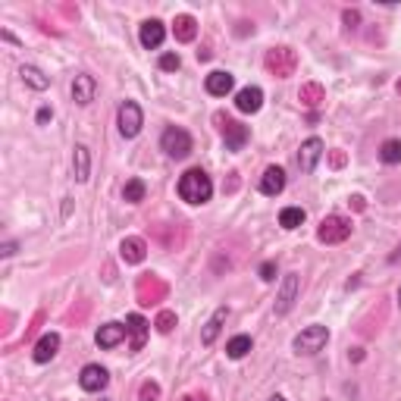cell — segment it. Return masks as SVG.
I'll return each instance as SVG.
<instances>
[{
  "label": "cell",
  "mask_w": 401,
  "mask_h": 401,
  "mask_svg": "<svg viewBox=\"0 0 401 401\" xmlns=\"http://www.w3.org/2000/svg\"><path fill=\"white\" fill-rule=\"evenodd\" d=\"M211 195H213V182L204 170L195 166V170L182 173V179H179V197H182L185 204H207Z\"/></svg>",
  "instance_id": "cell-1"
},
{
  "label": "cell",
  "mask_w": 401,
  "mask_h": 401,
  "mask_svg": "<svg viewBox=\"0 0 401 401\" xmlns=\"http://www.w3.org/2000/svg\"><path fill=\"white\" fill-rule=\"evenodd\" d=\"M266 72L276 75V79H288V75H295V69H298V54H295L292 48H270L266 50V60H264Z\"/></svg>",
  "instance_id": "cell-2"
},
{
  "label": "cell",
  "mask_w": 401,
  "mask_h": 401,
  "mask_svg": "<svg viewBox=\"0 0 401 401\" xmlns=\"http://www.w3.org/2000/svg\"><path fill=\"white\" fill-rule=\"evenodd\" d=\"M213 123L219 126V135H223V141H226V148H229V150H242L248 144V138H251L248 126H242L238 119H229L226 113H217V116H213Z\"/></svg>",
  "instance_id": "cell-3"
},
{
  "label": "cell",
  "mask_w": 401,
  "mask_h": 401,
  "mask_svg": "<svg viewBox=\"0 0 401 401\" xmlns=\"http://www.w3.org/2000/svg\"><path fill=\"white\" fill-rule=\"evenodd\" d=\"M160 148H164L166 157H173V160H185V157L191 154V148H195V141H191V135L185 129L170 126V129L164 132V138H160Z\"/></svg>",
  "instance_id": "cell-4"
},
{
  "label": "cell",
  "mask_w": 401,
  "mask_h": 401,
  "mask_svg": "<svg viewBox=\"0 0 401 401\" xmlns=\"http://www.w3.org/2000/svg\"><path fill=\"white\" fill-rule=\"evenodd\" d=\"M326 342H329V329L320 326V323H313V326L301 329V333L295 335L292 348L298 354H317V351H323V345H326Z\"/></svg>",
  "instance_id": "cell-5"
},
{
  "label": "cell",
  "mask_w": 401,
  "mask_h": 401,
  "mask_svg": "<svg viewBox=\"0 0 401 401\" xmlns=\"http://www.w3.org/2000/svg\"><path fill=\"white\" fill-rule=\"evenodd\" d=\"M354 223L348 217H326L323 223H320L317 229V238L323 242V245H342L348 235H351Z\"/></svg>",
  "instance_id": "cell-6"
},
{
  "label": "cell",
  "mask_w": 401,
  "mask_h": 401,
  "mask_svg": "<svg viewBox=\"0 0 401 401\" xmlns=\"http://www.w3.org/2000/svg\"><path fill=\"white\" fill-rule=\"evenodd\" d=\"M116 126H119V135L123 138H135L144 126V113L135 101H123L119 104V113H116Z\"/></svg>",
  "instance_id": "cell-7"
},
{
  "label": "cell",
  "mask_w": 401,
  "mask_h": 401,
  "mask_svg": "<svg viewBox=\"0 0 401 401\" xmlns=\"http://www.w3.org/2000/svg\"><path fill=\"white\" fill-rule=\"evenodd\" d=\"M298 292H301L298 273H286V276H282V282H279V292H276V313H279V317H286V313L295 307Z\"/></svg>",
  "instance_id": "cell-8"
},
{
  "label": "cell",
  "mask_w": 401,
  "mask_h": 401,
  "mask_svg": "<svg viewBox=\"0 0 401 401\" xmlns=\"http://www.w3.org/2000/svg\"><path fill=\"white\" fill-rule=\"evenodd\" d=\"M138 301H141L144 307H150V304H157V301H164L166 298V292H170V288H166V282L160 276H154V273H144L141 279H138Z\"/></svg>",
  "instance_id": "cell-9"
},
{
  "label": "cell",
  "mask_w": 401,
  "mask_h": 401,
  "mask_svg": "<svg viewBox=\"0 0 401 401\" xmlns=\"http://www.w3.org/2000/svg\"><path fill=\"white\" fill-rule=\"evenodd\" d=\"M107 382H110V373L101 364H88V367H82V373H79V386H82L85 392H101V389H107Z\"/></svg>",
  "instance_id": "cell-10"
},
{
  "label": "cell",
  "mask_w": 401,
  "mask_h": 401,
  "mask_svg": "<svg viewBox=\"0 0 401 401\" xmlns=\"http://www.w3.org/2000/svg\"><path fill=\"white\" fill-rule=\"evenodd\" d=\"M138 38H141V48L157 50L160 44H164V38H166L164 22H160V19H144L141 28H138Z\"/></svg>",
  "instance_id": "cell-11"
},
{
  "label": "cell",
  "mask_w": 401,
  "mask_h": 401,
  "mask_svg": "<svg viewBox=\"0 0 401 401\" xmlns=\"http://www.w3.org/2000/svg\"><path fill=\"white\" fill-rule=\"evenodd\" d=\"M320 157H323V141H320L317 135L307 138V141L301 144V150H298V166H301V173H313V166L320 164Z\"/></svg>",
  "instance_id": "cell-12"
},
{
  "label": "cell",
  "mask_w": 401,
  "mask_h": 401,
  "mask_svg": "<svg viewBox=\"0 0 401 401\" xmlns=\"http://www.w3.org/2000/svg\"><path fill=\"white\" fill-rule=\"evenodd\" d=\"M95 95H97L95 75H88V72H79V75H75V82H72V101L82 104V107H88V104L95 101Z\"/></svg>",
  "instance_id": "cell-13"
},
{
  "label": "cell",
  "mask_w": 401,
  "mask_h": 401,
  "mask_svg": "<svg viewBox=\"0 0 401 401\" xmlns=\"http://www.w3.org/2000/svg\"><path fill=\"white\" fill-rule=\"evenodd\" d=\"M126 333H129V326H123V323H104V326L97 329L95 342H97V348L110 351V348H116L119 342L126 339Z\"/></svg>",
  "instance_id": "cell-14"
},
{
  "label": "cell",
  "mask_w": 401,
  "mask_h": 401,
  "mask_svg": "<svg viewBox=\"0 0 401 401\" xmlns=\"http://www.w3.org/2000/svg\"><path fill=\"white\" fill-rule=\"evenodd\" d=\"M207 95H213V97H226L232 88H235V75L232 72H226V69H213L211 75H207Z\"/></svg>",
  "instance_id": "cell-15"
},
{
  "label": "cell",
  "mask_w": 401,
  "mask_h": 401,
  "mask_svg": "<svg viewBox=\"0 0 401 401\" xmlns=\"http://www.w3.org/2000/svg\"><path fill=\"white\" fill-rule=\"evenodd\" d=\"M235 107L242 110V113H257V110L264 107V91H260L257 85H248V88H242L235 95Z\"/></svg>",
  "instance_id": "cell-16"
},
{
  "label": "cell",
  "mask_w": 401,
  "mask_h": 401,
  "mask_svg": "<svg viewBox=\"0 0 401 401\" xmlns=\"http://www.w3.org/2000/svg\"><path fill=\"white\" fill-rule=\"evenodd\" d=\"M57 351H60V335L48 333V335H41V339H38V345H35L32 358H35V364H48V360L57 358Z\"/></svg>",
  "instance_id": "cell-17"
},
{
  "label": "cell",
  "mask_w": 401,
  "mask_h": 401,
  "mask_svg": "<svg viewBox=\"0 0 401 401\" xmlns=\"http://www.w3.org/2000/svg\"><path fill=\"white\" fill-rule=\"evenodd\" d=\"M282 188H286V170H282V166H266L264 179H260V191L270 195V197H276Z\"/></svg>",
  "instance_id": "cell-18"
},
{
  "label": "cell",
  "mask_w": 401,
  "mask_h": 401,
  "mask_svg": "<svg viewBox=\"0 0 401 401\" xmlns=\"http://www.w3.org/2000/svg\"><path fill=\"white\" fill-rule=\"evenodd\" d=\"M119 254H123L126 264H141V260L148 257V245H144V238L129 235V238H123V245H119Z\"/></svg>",
  "instance_id": "cell-19"
},
{
  "label": "cell",
  "mask_w": 401,
  "mask_h": 401,
  "mask_svg": "<svg viewBox=\"0 0 401 401\" xmlns=\"http://www.w3.org/2000/svg\"><path fill=\"white\" fill-rule=\"evenodd\" d=\"M72 173H75V182H88L91 176V150L85 144H75L72 148Z\"/></svg>",
  "instance_id": "cell-20"
},
{
  "label": "cell",
  "mask_w": 401,
  "mask_h": 401,
  "mask_svg": "<svg viewBox=\"0 0 401 401\" xmlns=\"http://www.w3.org/2000/svg\"><path fill=\"white\" fill-rule=\"evenodd\" d=\"M226 317H229V307H217V311H213V317L207 320L204 329H201V345H213V342H217V335H219V329H223Z\"/></svg>",
  "instance_id": "cell-21"
},
{
  "label": "cell",
  "mask_w": 401,
  "mask_h": 401,
  "mask_svg": "<svg viewBox=\"0 0 401 401\" xmlns=\"http://www.w3.org/2000/svg\"><path fill=\"white\" fill-rule=\"evenodd\" d=\"M173 35H176V41H182V44L195 41L197 38V19L188 16V13L176 16V19H173Z\"/></svg>",
  "instance_id": "cell-22"
},
{
  "label": "cell",
  "mask_w": 401,
  "mask_h": 401,
  "mask_svg": "<svg viewBox=\"0 0 401 401\" xmlns=\"http://www.w3.org/2000/svg\"><path fill=\"white\" fill-rule=\"evenodd\" d=\"M126 323H129V335H132V345L129 348H132V351H141L144 339H148V320L138 317V313H132Z\"/></svg>",
  "instance_id": "cell-23"
},
{
  "label": "cell",
  "mask_w": 401,
  "mask_h": 401,
  "mask_svg": "<svg viewBox=\"0 0 401 401\" xmlns=\"http://www.w3.org/2000/svg\"><path fill=\"white\" fill-rule=\"evenodd\" d=\"M298 101L304 104V107H320V104L326 101V88L320 82H307V85H301V91H298Z\"/></svg>",
  "instance_id": "cell-24"
},
{
  "label": "cell",
  "mask_w": 401,
  "mask_h": 401,
  "mask_svg": "<svg viewBox=\"0 0 401 401\" xmlns=\"http://www.w3.org/2000/svg\"><path fill=\"white\" fill-rule=\"evenodd\" d=\"M19 75H22V82H26L28 88H35V91H48L50 88V79L38 66H28V63H26V66L19 69Z\"/></svg>",
  "instance_id": "cell-25"
},
{
  "label": "cell",
  "mask_w": 401,
  "mask_h": 401,
  "mask_svg": "<svg viewBox=\"0 0 401 401\" xmlns=\"http://www.w3.org/2000/svg\"><path fill=\"white\" fill-rule=\"evenodd\" d=\"M380 160L389 166L401 164V138H386V141L380 144Z\"/></svg>",
  "instance_id": "cell-26"
},
{
  "label": "cell",
  "mask_w": 401,
  "mask_h": 401,
  "mask_svg": "<svg viewBox=\"0 0 401 401\" xmlns=\"http://www.w3.org/2000/svg\"><path fill=\"white\" fill-rule=\"evenodd\" d=\"M248 351H251V335H235V339H229V345H226V354H229L232 360H242Z\"/></svg>",
  "instance_id": "cell-27"
},
{
  "label": "cell",
  "mask_w": 401,
  "mask_h": 401,
  "mask_svg": "<svg viewBox=\"0 0 401 401\" xmlns=\"http://www.w3.org/2000/svg\"><path fill=\"white\" fill-rule=\"evenodd\" d=\"M304 217L307 213L301 211V207H286V211L279 213V226H282V229H298V226L304 223Z\"/></svg>",
  "instance_id": "cell-28"
},
{
  "label": "cell",
  "mask_w": 401,
  "mask_h": 401,
  "mask_svg": "<svg viewBox=\"0 0 401 401\" xmlns=\"http://www.w3.org/2000/svg\"><path fill=\"white\" fill-rule=\"evenodd\" d=\"M144 191H148V188H144L141 179H129V182H126V188H123V197L129 201V204H141Z\"/></svg>",
  "instance_id": "cell-29"
},
{
  "label": "cell",
  "mask_w": 401,
  "mask_h": 401,
  "mask_svg": "<svg viewBox=\"0 0 401 401\" xmlns=\"http://www.w3.org/2000/svg\"><path fill=\"white\" fill-rule=\"evenodd\" d=\"M154 326H157V333H173V326H176V313H173V311H160V313H157V323H154Z\"/></svg>",
  "instance_id": "cell-30"
},
{
  "label": "cell",
  "mask_w": 401,
  "mask_h": 401,
  "mask_svg": "<svg viewBox=\"0 0 401 401\" xmlns=\"http://www.w3.org/2000/svg\"><path fill=\"white\" fill-rule=\"evenodd\" d=\"M138 401H160V386H157L154 380L141 382V389H138Z\"/></svg>",
  "instance_id": "cell-31"
},
{
  "label": "cell",
  "mask_w": 401,
  "mask_h": 401,
  "mask_svg": "<svg viewBox=\"0 0 401 401\" xmlns=\"http://www.w3.org/2000/svg\"><path fill=\"white\" fill-rule=\"evenodd\" d=\"M179 66H182L179 54H164V57H160V69H164V72H176Z\"/></svg>",
  "instance_id": "cell-32"
},
{
  "label": "cell",
  "mask_w": 401,
  "mask_h": 401,
  "mask_svg": "<svg viewBox=\"0 0 401 401\" xmlns=\"http://www.w3.org/2000/svg\"><path fill=\"white\" fill-rule=\"evenodd\" d=\"M260 279H264V282H273V279H276V264H273V260L260 264Z\"/></svg>",
  "instance_id": "cell-33"
},
{
  "label": "cell",
  "mask_w": 401,
  "mask_h": 401,
  "mask_svg": "<svg viewBox=\"0 0 401 401\" xmlns=\"http://www.w3.org/2000/svg\"><path fill=\"white\" fill-rule=\"evenodd\" d=\"M342 22H345L348 28H358L360 26V13H358V10H345V13H342Z\"/></svg>",
  "instance_id": "cell-34"
},
{
  "label": "cell",
  "mask_w": 401,
  "mask_h": 401,
  "mask_svg": "<svg viewBox=\"0 0 401 401\" xmlns=\"http://www.w3.org/2000/svg\"><path fill=\"white\" fill-rule=\"evenodd\" d=\"M329 164H333L335 170H339V166H345V154H342V150H333V154H329Z\"/></svg>",
  "instance_id": "cell-35"
},
{
  "label": "cell",
  "mask_w": 401,
  "mask_h": 401,
  "mask_svg": "<svg viewBox=\"0 0 401 401\" xmlns=\"http://www.w3.org/2000/svg\"><path fill=\"white\" fill-rule=\"evenodd\" d=\"M16 254V242H3L0 245V257H13Z\"/></svg>",
  "instance_id": "cell-36"
},
{
  "label": "cell",
  "mask_w": 401,
  "mask_h": 401,
  "mask_svg": "<svg viewBox=\"0 0 401 401\" xmlns=\"http://www.w3.org/2000/svg\"><path fill=\"white\" fill-rule=\"evenodd\" d=\"M50 116H54V113H50V107H41V110H38V123H48V119H50Z\"/></svg>",
  "instance_id": "cell-37"
},
{
  "label": "cell",
  "mask_w": 401,
  "mask_h": 401,
  "mask_svg": "<svg viewBox=\"0 0 401 401\" xmlns=\"http://www.w3.org/2000/svg\"><path fill=\"white\" fill-rule=\"evenodd\" d=\"M348 204H351V207H354V211H364V197H360V195H354V197H351V201H348Z\"/></svg>",
  "instance_id": "cell-38"
},
{
  "label": "cell",
  "mask_w": 401,
  "mask_h": 401,
  "mask_svg": "<svg viewBox=\"0 0 401 401\" xmlns=\"http://www.w3.org/2000/svg\"><path fill=\"white\" fill-rule=\"evenodd\" d=\"M398 260H401V245H398V248H395V251H392V254H389V264H398Z\"/></svg>",
  "instance_id": "cell-39"
},
{
  "label": "cell",
  "mask_w": 401,
  "mask_h": 401,
  "mask_svg": "<svg viewBox=\"0 0 401 401\" xmlns=\"http://www.w3.org/2000/svg\"><path fill=\"white\" fill-rule=\"evenodd\" d=\"M182 401H207V398H204V395H197V392H188Z\"/></svg>",
  "instance_id": "cell-40"
},
{
  "label": "cell",
  "mask_w": 401,
  "mask_h": 401,
  "mask_svg": "<svg viewBox=\"0 0 401 401\" xmlns=\"http://www.w3.org/2000/svg\"><path fill=\"white\" fill-rule=\"evenodd\" d=\"M270 401H286V398H282V395H273V398Z\"/></svg>",
  "instance_id": "cell-41"
},
{
  "label": "cell",
  "mask_w": 401,
  "mask_h": 401,
  "mask_svg": "<svg viewBox=\"0 0 401 401\" xmlns=\"http://www.w3.org/2000/svg\"><path fill=\"white\" fill-rule=\"evenodd\" d=\"M395 88H398V95H401V79H398V85H395Z\"/></svg>",
  "instance_id": "cell-42"
},
{
  "label": "cell",
  "mask_w": 401,
  "mask_h": 401,
  "mask_svg": "<svg viewBox=\"0 0 401 401\" xmlns=\"http://www.w3.org/2000/svg\"><path fill=\"white\" fill-rule=\"evenodd\" d=\"M398 307H401V288H398Z\"/></svg>",
  "instance_id": "cell-43"
},
{
  "label": "cell",
  "mask_w": 401,
  "mask_h": 401,
  "mask_svg": "<svg viewBox=\"0 0 401 401\" xmlns=\"http://www.w3.org/2000/svg\"><path fill=\"white\" fill-rule=\"evenodd\" d=\"M101 401H104V398H101Z\"/></svg>",
  "instance_id": "cell-44"
}]
</instances>
